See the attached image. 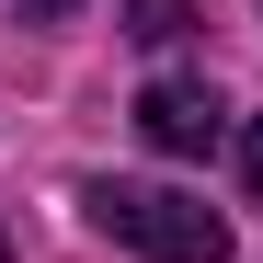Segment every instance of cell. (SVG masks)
Masks as SVG:
<instances>
[{
  "label": "cell",
  "instance_id": "1",
  "mask_svg": "<svg viewBox=\"0 0 263 263\" xmlns=\"http://www.w3.org/2000/svg\"><path fill=\"white\" fill-rule=\"evenodd\" d=\"M80 217H92L103 240H126V252H149V263H229L240 240H229V217H217L206 195H183V183H80Z\"/></svg>",
  "mask_w": 263,
  "mask_h": 263
},
{
  "label": "cell",
  "instance_id": "2",
  "mask_svg": "<svg viewBox=\"0 0 263 263\" xmlns=\"http://www.w3.org/2000/svg\"><path fill=\"white\" fill-rule=\"evenodd\" d=\"M217 115H229V103H217L206 80H149V92H138V138L160 160H206L217 149Z\"/></svg>",
  "mask_w": 263,
  "mask_h": 263
},
{
  "label": "cell",
  "instance_id": "3",
  "mask_svg": "<svg viewBox=\"0 0 263 263\" xmlns=\"http://www.w3.org/2000/svg\"><path fill=\"white\" fill-rule=\"evenodd\" d=\"M126 34L138 46H172V34H195V0H126Z\"/></svg>",
  "mask_w": 263,
  "mask_h": 263
},
{
  "label": "cell",
  "instance_id": "4",
  "mask_svg": "<svg viewBox=\"0 0 263 263\" xmlns=\"http://www.w3.org/2000/svg\"><path fill=\"white\" fill-rule=\"evenodd\" d=\"M240 183H252V195H263V115H252V126H240Z\"/></svg>",
  "mask_w": 263,
  "mask_h": 263
},
{
  "label": "cell",
  "instance_id": "5",
  "mask_svg": "<svg viewBox=\"0 0 263 263\" xmlns=\"http://www.w3.org/2000/svg\"><path fill=\"white\" fill-rule=\"evenodd\" d=\"M12 12H23V23H69L80 0H12Z\"/></svg>",
  "mask_w": 263,
  "mask_h": 263
}]
</instances>
